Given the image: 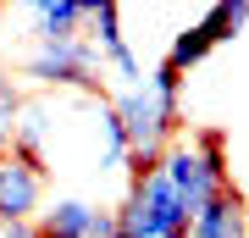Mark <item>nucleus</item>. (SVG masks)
<instances>
[{
    "mask_svg": "<svg viewBox=\"0 0 249 238\" xmlns=\"http://www.w3.org/2000/svg\"><path fill=\"white\" fill-rule=\"evenodd\" d=\"M244 22H249V0H227V6H211L205 17H194V22H188L183 34H172V50H166V61H160V67H172L178 78H183V72H194L205 55H211L222 39H232Z\"/></svg>",
    "mask_w": 249,
    "mask_h": 238,
    "instance_id": "obj_5",
    "label": "nucleus"
},
{
    "mask_svg": "<svg viewBox=\"0 0 249 238\" xmlns=\"http://www.w3.org/2000/svg\"><path fill=\"white\" fill-rule=\"evenodd\" d=\"M160 172H166L172 194L183 200L188 221L205 211V200H216L222 188H232L227 172V133L222 128H194L188 139H178L166 155H160Z\"/></svg>",
    "mask_w": 249,
    "mask_h": 238,
    "instance_id": "obj_2",
    "label": "nucleus"
},
{
    "mask_svg": "<svg viewBox=\"0 0 249 238\" xmlns=\"http://www.w3.org/2000/svg\"><path fill=\"white\" fill-rule=\"evenodd\" d=\"M111 106H116V116H122V133H127L133 150L166 155L172 144H178V128H183V78L172 67H155L144 83L116 89Z\"/></svg>",
    "mask_w": 249,
    "mask_h": 238,
    "instance_id": "obj_1",
    "label": "nucleus"
},
{
    "mask_svg": "<svg viewBox=\"0 0 249 238\" xmlns=\"http://www.w3.org/2000/svg\"><path fill=\"white\" fill-rule=\"evenodd\" d=\"M17 116H22V89L11 72H0V139L11 144V128H17Z\"/></svg>",
    "mask_w": 249,
    "mask_h": 238,
    "instance_id": "obj_10",
    "label": "nucleus"
},
{
    "mask_svg": "<svg viewBox=\"0 0 249 238\" xmlns=\"http://www.w3.org/2000/svg\"><path fill=\"white\" fill-rule=\"evenodd\" d=\"M22 78L39 89H55V94H106L100 89V55L83 34L78 39H34Z\"/></svg>",
    "mask_w": 249,
    "mask_h": 238,
    "instance_id": "obj_3",
    "label": "nucleus"
},
{
    "mask_svg": "<svg viewBox=\"0 0 249 238\" xmlns=\"http://www.w3.org/2000/svg\"><path fill=\"white\" fill-rule=\"evenodd\" d=\"M6 150H11V144H6V139H0V161H6Z\"/></svg>",
    "mask_w": 249,
    "mask_h": 238,
    "instance_id": "obj_11",
    "label": "nucleus"
},
{
    "mask_svg": "<svg viewBox=\"0 0 249 238\" xmlns=\"http://www.w3.org/2000/svg\"><path fill=\"white\" fill-rule=\"evenodd\" d=\"M83 11H89V17H83V39L94 44L100 72H116V83H122V89H133V83L150 78V72L139 67L127 34H122V6H116V0H83Z\"/></svg>",
    "mask_w": 249,
    "mask_h": 238,
    "instance_id": "obj_4",
    "label": "nucleus"
},
{
    "mask_svg": "<svg viewBox=\"0 0 249 238\" xmlns=\"http://www.w3.org/2000/svg\"><path fill=\"white\" fill-rule=\"evenodd\" d=\"M28 17H34V39H78L89 11L83 0H34Z\"/></svg>",
    "mask_w": 249,
    "mask_h": 238,
    "instance_id": "obj_9",
    "label": "nucleus"
},
{
    "mask_svg": "<svg viewBox=\"0 0 249 238\" xmlns=\"http://www.w3.org/2000/svg\"><path fill=\"white\" fill-rule=\"evenodd\" d=\"M183 238H188V233H183Z\"/></svg>",
    "mask_w": 249,
    "mask_h": 238,
    "instance_id": "obj_12",
    "label": "nucleus"
},
{
    "mask_svg": "<svg viewBox=\"0 0 249 238\" xmlns=\"http://www.w3.org/2000/svg\"><path fill=\"white\" fill-rule=\"evenodd\" d=\"M188 238H249V200L238 188H222L205 200V211L188 221Z\"/></svg>",
    "mask_w": 249,
    "mask_h": 238,
    "instance_id": "obj_8",
    "label": "nucleus"
},
{
    "mask_svg": "<svg viewBox=\"0 0 249 238\" xmlns=\"http://www.w3.org/2000/svg\"><path fill=\"white\" fill-rule=\"evenodd\" d=\"M45 188H50L45 161L6 150V161H0V227L39 221V211H45Z\"/></svg>",
    "mask_w": 249,
    "mask_h": 238,
    "instance_id": "obj_6",
    "label": "nucleus"
},
{
    "mask_svg": "<svg viewBox=\"0 0 249 238\" xmlns=\"http://www.w3.org/2000/svg\"><path fill=\"white\" fill-rule=\"evenodd\" d=\"M39 238H116V205L83 200V194H61L39 211Z\"/></svg>",
    "mask_w": 249,
    "mask_h": 238,
    "instance_id": "obj_7",
    "label": "nucleus"
}]
</instances>
